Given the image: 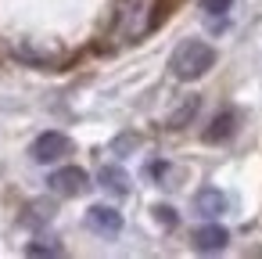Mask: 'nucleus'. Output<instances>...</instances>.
Wrapping results in <instances>:
<instances>
[{"label": "nucleus", "mask_w": 262, "mask_h": 259, "mask_svg": "<svg viewBox=\"0 0 262 259\" xmlns=\"http://www.w3.org/2000/svg\"><path fill=\"white\" fill-rule=\"evenodd\" d=\"M198 108H201V97H183V105H180V108L165 119V126H169V130H187V126L194 123Z\"/></svg>", "instance_id": "nucleus-9"}, {"label": "nucleus", "mask_w": 262, "mask_h": 259, "mask_svg": "<svg viewBox=\"0 0 262 259\" xmlns=\"http://www.w3.org/2000/svg\"><path fill=\"white\" fill-rule=\"evenodd\" d=\"M97 180H101V187L112 191V194H129V176H126L122 166H104V169L97 173Z\"/></svg>", "instance_id": "nucleus-8"}, {"label": "nucleus", "mask_w": 262, "mask_h": 259, "mask_svg": "<svg viewBox=\"0 0 262 259\" xmlns=\"http://www.w3.org/2000/svg\"><path fill=\"white\" fill-rule=\"evenodd\" d=\"M226 241H230V234H226V227H219V223H205V227L194 230V248H198V252H223Z\"/></svg>", "instance_id": "nucleus-7"}, {"label": "nucleus", "mask_w": 262, "mask_h": 259, "mask_svg": "<svg viewBox=\"0 0 262 259\" xmlns=\"http://www.w3.org/2000/svg\"><path fill=\"white\" fill-rule=\"evenodd\" d=\"M194 212H198L201 220H219V216L226 212V194H223L219 187H201V191L194 194Z\"/></svg>", "instance_id": "nucleus-6"}, {"label": "nucleus", "mask_w": 262, "mask_h": 259, "mask_svg": "<svg viewBox=\"0 0 262 259\" xmlns=\"http://www.w3.org/2000/svg\"><path fill=\"white\" fill-rule=\"evenodd\" d=\"M212 65H215V51H212L205 40H183V44L172 51V58H169L172 76H176V79H183V83H190V79L205 76Z\"/></svg>", "instance_id": "nucleus-2"}, {"label": "nucleus", "mask_w": 262, "mask_h": 259, "mask_svg": "<svg viewBox=\"0 0 262 259\" xmlns=\"http://www.w3.org/2000/svg\"><path fill=\"white\" fill-rule=\"evenodd\" d=\"M155 216H158V223H162V227H176V209L158 205V209H155Z\"/></svg>", "instance_id": "nucleus-14"}, {"label": "nucleus", "mask_w": 262, "mask_h": 259, "mask_svg": "<svg viewBox=\"0 0 262 259\" xmlns=\"http://www.w3.org/2000/svg\"><path fill=\"white\" fill-rule=\"evenodd\" d=\"M26 255H61V245H43V241H33V245H26Z\"/></svg>", "instance_id": "nucleus-13"}, {"label": "nucleus", "mask_w": 262, "mask_h": 259, "mask_svg": "<svg viewBox=\"0 0 262 259\" xmlns=\"http://www.w3.org/2000/svg\"><path fill=\"white\" fill-rule=\"evenodd\" d=\"M233 126H237V115H233V112H219V115L212 119V126L205 130V141H208V144H219V141L233 137Z\"/></svg>", "instance_id": "nucleus-10"}, {"label": "nucleus", "mask_w": 262, "mask_h": 259, "mask_svg": "<svg viewBox=\"0 0 262 259\" xmlns=\"http://www.w3.org/2000/svg\"><path fill=\"white\" fill-rule=\"evenodd\" d=\"M140 144V137H133V133H126V137H119L115 141V151H126V148H137Z\"/></svg>", "instance_id": "nucleus-15"}, {"label": "nucleus", "mask_w": 262, "mask_h": 259, "mask_svg": "<svg viewBox=\"0 0 262 259\" xmlns=\"http://www.w3.org/2000/svg\"><path fill=\"white\" fill-rule=\"evenodd\" d=\"M86 227L101 237H115L122 230V212L112 209V205H90L86 209Z\"/></svg>", "instance_id": "nucleus-5"}, {"label": "nucleus", "mask_w": 262, "mask_h": 259, "mask_svg": "<svg viewBox=\"0 0 262 259\" xmlns=\"http://www.w3.org/2000/svg\"><path fill=\"white\" fill-rule=\"evenodd\" d=\"M69 151H72V141H69L65 133H58V130H47V133H40V137L33 141L29 158H33V162H40V166H51V162L65 158Z\"/></svg>", "instance_id": "nucleus-3"}, {"label": "nucleus", "mask_w": 262, "mask_h": 259, "mask_svg": "<svg viewBox=\"0 0 262 259\" xmlns=\"http://www.w3.org/2000/svg\"><path fill=\"white\" fill-rule=\"evenodd\" d=\"M51 216H54V205H51V202H33L26 220H29V223H47Z\"/></svg>", "instance_id": "nucleus-11"}, {"label": "nucleus", "mask_w": 262, "mask_h": 259, "mask_svg": "<svg viewBox=\"0 0 262 259\" xmlns=\"http://www.w3.org/2000/svg\"><path fill=\"white\" fill-rule=\"evenodd\" d=\"M158 18V0H115V36L133 44L151 33Z\"/></svg>", "instance_id": "nucleus-1"}, {"label": "nucleus", "mask_w": 262, "mask_h": 259, "mask_svg": "<svg viewBox=\"0 0 262 259\" xmlns=\"http://www.w3.org/2000/svg\"><path fill=\"white\" fill-rule=\"evenodd\" d=\"M230 8H233V0H201V11H205L208 18H223Z\"/></svg>", "instance_id": "nucleus-12"}, {"label": "nucleus", "mask_w": 262, "mask_h": 259, "mask_svg": "<svg viewBox=\"0 0 262 259\" xmlns=\"http://www.w3.org/2000/svg\"><path fill=\"white\" fill-rule=\"evenodd\" d=\"M47 187H51L54 194H61V198H76V194H83V191L90 187V176H86V169H79V166H61V169H54V173L47 176Z\"/></svg>", "instance_id": "nucleus-4"}]
</instances>
